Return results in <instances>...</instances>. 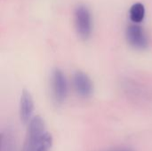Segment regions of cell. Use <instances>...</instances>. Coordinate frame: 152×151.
<instances>
[{
	"label": "cell",
	"instance_id": "1",
	"mask_svg": "<svg viewBox=\"0 0 152 151\" xmlns=\"http://www.w3.org/2000/svg\"><path fill=\"white\" fill-rule=\"evenodd\" d=\"M45 133V125L43 118L40 116L32 117L28 123V134L23 151H37Z\"/></svg>",
	"mask_w": 152,
	"mask_h": 151
},
{
	"label": "cell",
	"instance_id": "2",
	"mask_svg": "<svg viewBox=\"0 0 152 151\" xmlns=\"http://www.w3.org/2000/svg\"><path fill=\"white\" fill-rule=\"evenodd\" d=\"M74 22L77 35L80 38L87 40L93 30L92 14L88 7L85 4H79L74 12Z\"/></svg>",
	"mask_w": 152,
	"mask_h": 151
},
{
	"label": "cell",
	"instance_id": "3",
	"mask_svg": "<svg viewBox=\"0 0 152 151\" xmlns=\"http://www.w3.org/2000/svg\"><path fill=\"white\" fill-rule=\"evenodd\" d=\"M51 93L53 101L57 105H61L68 96V81L66 76L60 69H54L51 73Z\"/></svg>",
	"mask_w": 152,
	"mask_h": 151
},
{
	"label": "cell",
	"instance_id": "4",
	"mask_svg": "<svg viewBox=\"0 0 152 151\" xmlns=\"http://www.w3.org/2000/svg\"><path fill=\"white\" fill-rule=\"evenodd\" d=\"M126 37L128 44L138 50H144L149 45V41L143 28L137 23L130 24L126 30Z\"/></svg>",
	"mask_w": 152,
	"mask_h": 151
},
{
	"label": "cell",
	"instance_id": "5",
	"mask_svg": "<svg viewBox=\"0 0 152 151\" xmlns=\"http://www.w3.org/2000/svg\"><path fill=\"white\" fill-rule=\"evenodd\" d=\"M73 86L76 93L83 97L89 98L94 92V85L91 78L82 71H77L73 75Z\"/></svg>",
	"mask_w": 152,
	"mask_h": 151
},
{
	"label": "cell",
	"instance_id": "6",
	"mask_svg": "<svg viewBox=\"0 0 152 151\" xmlns=\"http://www.w3.org/2000/svg\"><path fill=\"white\" fill-rule=\"evenodd\" d=\"M20 118L24 125H28L32 119L34 112V101L30 93L27 90H23L20 99Z\"/></svg>",
	"mask_w": 152,
	"mask_h": 151
},
{
	"label": "cell",
	"instance_id": "7",
	"mask_svg": "<svg viewBox=\"0 0 152 151\" xmlns=\"http://www.w3.org/2000/svg\"><path fill=\"white\" fill-rule=\"evenodd\" d=\"M145 6L142 3H135L134 4L129 11V17L133 23H141L145 17Z\"/></svg>",
	"mask_w": 152,
	"mask_h": 151
},
{
	"label": "cell",
	"instance_id": "8",
	"mask_svg": "<svg viewBox=\"0 0 152 151\" xmlns=\"http://www.w3.org/2000/svg\"><path fill=\"white\" fill-rule=\"evenodd\" d=\"M50 149H51V147L44 145V144H41L39 149L37 150V151H50Z\"/></svg>",
	"mask_w": 152,
	"mask_h": 151
},
{
	"label": "cell",
	"instance_id": "9",
	"mask_svg": "<svg viewBox=\"0 0 152 151\" xmlns=\"http://www.w3.org/2000/svg\"><path fill=\"white\" fill-rule=\"evenodd\" d=\"M113 151H132L131 150H128V149H119V150H116Z\"/></svg>",
	"mask_w": 152,
	"mask_h": 151
}]
</instances>
